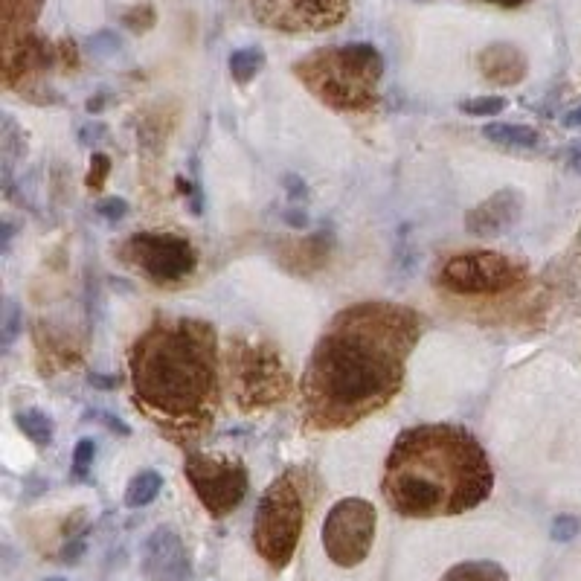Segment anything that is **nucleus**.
<instances>
[{
  "instance_id": "6ab92c4d",
  "label": "nucleus",
  "mask_w": 581,
  "mask_h": 581,
  "mask_svg": "<svg viewBox=\"0 0 581 581\" xmlns=\"http://www.w3.org/2000/svg\"><path fill=\"white\" fill-rule=\"evenodd\" d=\"M160 489H163V477L157 471H152V468H146V471L131 477V483L125 489V506L128 509H143L160 494Z\"/></svg>"
},
{
  "instance_id": "423d86ee",
  "label": "nucleus",
  "mask_w": 581,
  "mask_h": 581,
  "mask_svg": "<svg viewBox=\"0 0 581 581\" xmlns=\"http://www.w3.org/2000/svg\"><path fill=\"white\" fill-rule=\"evenodd\" d=\"M300 471H285L262 494L253 520V544L256 552L274 567L285 570L297 552L303 523H306V500Z\"/></svg>"
},
{
  "instance_id": "2eb2a0df",
  "label": "nucleus",
  "mask_w": 581,
  "mask_h": 581,
  "mask_svg": "<svg viewBox=\"0 0 581 581\" xmlns=\"http://www.w3.org/2000/svg\"><path fill=\"white\" fill-rule=\"evenodd\" d=\"M477 67L483 73V79H489L491 85L500 88H512L526 79V56L520 53L515 44H489L480 56H477Z\"/></svg>"
},
{
  "instance_id": "473e14b6",
  "label": "nucleus",
  "mask_w": 581,
  "mask_h": 581,
  "mask_svg": "<svg viewBox=\"0 0 581 581\" xmlns=\"http://www.w3.org/2000/svg\"><path fill=\"white\" fill-rule=\"evenodd\" d=\"M564 125H567V128H581V108L570 111V114L564 117Z\"/></svg>"
},
{
  "instance_id": "f03ea898",
  "label": "nucleus",
  "mask_w": 581,
  "mask_h": 581,
  "mask_svg": "<svg viewBox=\"0 0 581 581\" xmlns=\"http://www.w3.org/2000/svg\"><path fill=\"white\" fill-rule=\"evenodd\" d=\"M128 369L137 410L166 439L195 445L213 428L221 404L213 323L198 317H157L134 340Z\"/></svg>"
},
{
  "instance_id": "f8f14e48",
  "label": "nucleus",
  "mask_w": 581,
  "mask_h": 581,
  "mask_svg": "<svg viewBox=\"0 0 581 581\" xmlns=\"http://www.w3.org/2000/svg\"><path fill=\"white\" fill-rule=\"evenodd\" d=\"M250 15L276 32H323L349 15V0H247Z\"/></svg>"
},
{
  "instance_id": "aec40b11",
  "label": "nucleus",
  "mask_w": 581,
  "mask_h": 581,
  "mask_svg": "<svg viewBox=\"0 0 581 581\" xmlns=\"http://www.w3.org/2000/svg\"><path fill=\"white\" fill-rule=\"evenodd\" d=\"M230 76L239 82V85H247V82H253L259 73H262V67H265V53L259 50V47H242V50H236L233 56H230Z\"/></svg>"
},
{
  "instance_id": "20e7f679",
  "label": "nucleus",
  "mask_w": 581,
  "mask_h": 581,
  "mask_svg": "<svg viewBox=\"0 0 581 581\" xmlns=\"http://www.w3.org/2000/svg\"><path fill=\"white\" fill-rule=\"evenodd\" d=\"M294 76L323 105L346 114H361L378 105L384 59L372 44L323 47L294 64Z\"/></svg>"
},
{
  "instance_id": "72a5a7b5",
  "label": "nucleus",
  "mask_w": 581,
  "mask_h": 581,
  "mask_svg": "<svg viewBox=\"0 0 581 581\" xmlns=\"http://www.w3.org/2000/svg\"><path fill=\"white\" fill-rule=\"evenodd\" d=\"M47 581H67V579H47Z\"/></svg>"
},
{
  "instance_id": "0eeeda50",
  "label": "nucleus",
  "mask_w": 581,
  "mask_h": 581,
  "mask_svg": "<svg viewBox=\"0 0 581 581\" xmlns=\"http://www.w3.org/2000/svg\"><path fill=\"white\" fill-rule=\"evenodd\" d=\"M3 21V85L24 91L41 79L53 64H59V47L35 35L44 0H0Z\"/></svg>"
},
{
  "instance_id": "6e6552de",
  "label": "nucleus",
  "mask_w": 581,
  "mask_h": 581,
  "mask_svg": "<svg viewBox=\"0 0 581 581\" xmlns=\"http://www.w3.org/2000/svg\"><path fill=\"white\" fill-rule=\"evenodd\" d=\"M523 279H526V265L491 250L457 253L439 268V285L448 288L451 294H465V297L503 294L518 288Z\"/></svg>"
},
{
  "instance_id": "9d476101",
  "label": "nucleus",
  "mask_w": 581,
  "mask_h": 581,
  "mask_svg": "<svg viewBox=\"0 0 581 581\" xmlns=\"http://www.w3.org/2000/svg\"><path fill=\"white\" fill-rule=\"evenodd\" d=\"M375 526H378V515L369 500L361 497L337 500L323 523V550L343 570L358 567L361 561H367L372 550Z\"/></svg>"
},
{
  "instance_id": "a878e982",
  "label": "nucleus",
  "mask_w": 581,
  "mask_h": 581,
  "mask_svg": "<svg viewBox=\"0 0 581 581\" xmlns=\"http://www.w3.org/2000/svg\"><path fill=\"white\" fill-rule=\"evenodd\" d=\"M108 172H111V160H108L105 154H93L91 172H88V186H91V189H102L105 178H108Z\"/></svg>"
},
{
  "instance_id": "9b49d317",
  "label": "nucleus",
  "mask_w": 581,
  "mask_h": 581,
  "mask_svg": "<svg viewBox=\"0 0 581 581\" xmlns=\"http://www.w3.org/2000/svg\"><path fill=\"white\" fill-rule=\"evenodd\" d=\"M123 256L157 285H175L195 274L198 253L184 236L172 233H134L123 247Z\"/></svg>"
},
{
  "instance_id": "7c9ffc66",
  "label": "nucleus",
  "mask_w": 581,
  "mask_h": 581,
  "mask_svg": "<svg viewBox=\"0 0 581 581\" xmlns=\"http://www.w3.org/2000/svg\"><path fill=\"white\" fill-rule=\"evenodd\" d=\"M285 221L291 224V227H306V213H300V210H291V213L285 215Z\"/></svg>"
},
{
  "instance_id": "dca6fc26",
  "label": "nucleus",
  "mask_w": 581,
  "mask_h": 581,
  "mask_svg": "<svg viewBox=\"0 0 581 581\" xmlns=\"http://www.w3.org/2000/svg\"><path fill=\"white\" fill-rule=\"evenodd\" d=\"M332 250V236L329 233H314L308 239H294L279 250V262L282 268L294 271V274H311L317 268L326 265Z\"/></svg>"
},
{
  "instance_id": "f257e3e1",
  "label": "nucleus",
  "mask_w": 581,
  "mask_h": 581,
  "mask_svg": "<svg viewBox=\"0 0 581 581\" xmlns=\"http://www.w3.org/2000/svg\"><path fill=\"white\" fill-rule=\"evenodd\" d=\"M422 317L396 303L343 308L320 335L303 375V416L314 430L358 425L401 393Z\"/></svg>"
},
{
  "instance_id": "c85d7f7f",
  "label": "nucleus",
  "mask_w": 581,
  "mask_h": 581,
  "mask_svg": "<svg viewBox=\"0 0 581 581\" xmlns=\"http://www.w3.org/2000/svg\"><path fill=\"white\" fill-rule=\"evenodd\" d=\"M91 384L93 387H99V390H114L120 381H117L114 375H91Z\"/></svg>"
},
{
  "instance_id": "4be33fe9",
  "label": "nucleus",
  "mask_w": 581,
  "mask_h": 581,
  "mask_svg": "<svg viewBox=\"0 0 581 581\" xmlns=\"http://www.w3.org/2000/svg\"><path fill=\"white\" fill-rule=\"evenodd\" d=\"M157 24V12H154L152 3H134L128 12L123 15V27L131 32H149Z\"/></svg>"
},
{
  "instance_id": "c756f323",
  "label": "nucleus",
  "mask_w": 581,
  "mask_h": 581,
  "mask_svg": "<svg viewBox=\"0 0 581 581\" xmlns=\"http://www.w3.org/2000/svg\"><path fill=\"white\" fill-rule=\"evenodd\" d=\"M471 3H489V6H500V9H518L529 0H471Z\"/></svg>"
},
{
  "instance_id": "a211bd4d",
  "label": "nucleus",
  "mask_w": 581,
  "mask_h": 581,
  "mask_svg": "<svg viewBox=\"0 0 581 581\" xmlns=\"http://www.w3.org/2000/svg\"><path fill=\"white\" fill-rule=\"evenodd\" d=\"M439 581H509V573L497 561H462Z\"/></svg>"
},
{
  "instance_id": "cd10ccee",
  "label": "nucleus",
  "mask_w": 581,
  "mask_h": 581,
  "mask_svg": "<svg viewBox=\"0 0 581 581\" xmlns=\"http://www.w3.org/2000/svg\"><path fill=\"white\" fill-rule=\"evenodd\" d=\"M18 335V308L12 306H6V326H3V340L6 343H12V337Z\"/></svg>"
},
{
  "instance_id": "2f4dec72",
  "label": "nucleus",
  "mask_w": 581,
  "mask_h": 581,
  "mask_svg": "<svg viewBox=\"0 0 581 581\" xmlns=\"http://www.w3.org/2000/svg\"><path fill=\"white\" fill-rule=\"evenodd\" d=\"M570 166L581 175V143H576V146L570 149Z\"/></svg>"
},
{
  "instance_id": "393cba45",
  "label": "nucleus",
  "mask_w": 581,
  "mask_h": 581,
  "mask_svg": "<svg viewBox=\"0 0 581 581\" xmlns=\"http://www.w3.org/2000/svg\"><path fill=\"white\" fill-rule=\"evenodd\" d=\"M579 532H581V523H579V518H573V515H558L555 523H552V541L567 544V541H573Z\"/></svg>"
},
{
  "instance_id": "b1692460",
  "label": "nucleus",
  "mask_w": 581,
  "mask_h": 581,
  "mask_svg": "<svg viewBox=\"0 0 581 581\" xmlns=\"http://www.w3.org/2000/svg\"><path fill=\"white\" fill-rule=\"evenodd\" d=\"M93 457H96V442L93 439H79L76 442V451H73V471L76 477H85L88 468L93 465Z\"/></svg>"
},
{
  "instance_id": "5701e85b",
  "label": "nucleus",
  "mask_w": 581,
  "mask_h": 581,
  "mask_svg": "<svg viewBox=\"0 0 581 581\" xmlns=\"http://www.w3.org/2000/svg\"><path fill=\"white\" fill-rule=\"evenodd\" d=\"M462 114H471V117H497L506 111V99L503 96H477V99H468L459 105Z\"/></svg>"
},
{
  "instance_id": "412c9836",
  "label": "nucleus",
  "mask_w": 581,
  "mask_h": 581,
  "mask_svg": "<svg viewBox=\"0 0 581 581\" xmlns=\"http://www.w3.org/2000/svg\"><path fill=\"white\" fill-rule=\"evenodd\" d=\"M18 428L24 430V436H30L38 448H47L53 442V419L41 410H21L15 416Z\"/></svg>"
},
{
  "instance_id": "f3484780",
  "label": "nucleus",
  "mask_w": 581,
  "mask_h": 581,
  "mask_svg": "<svg viewBox=\"0 0 581 581\" xmlns=\"http://www.w3.org/2000/svg\"><path fill=\"white\" fill-rule=\"evenodd\" d=\"M483 137L491 140L494 146H503V149H535L541 143V134L529 125L491 123L483 128Z\"/></svg>"
},
{
  "instance_id": "7ed1b4c3",
  "label": "nucleus",
  "mask_w": 581,
  "mask_h": 581,
  "mask_svg": "<svg viewBox=\"0 0 581 581\" xmlns=\"http://www.w3.org/2000/svg\"><path fill=\"white\" fill-rule=\"evenodd\" d=\"M494 489L489 454L457 425H416L396 439L384 468V500L401 518H451Z\"/></svg>"
},
{
  "instance_id": "39448f33",
  "label": "nucleus",
  "mask_w": 581,
  "mask_h": 581,
  "mask_svg": "<svg viewBox=\"0 0 581 581\" xmlns=\"http://www.w3.org/2000/svg\"><path fill=\"white\" fill-rule=\"evenodd\" d=\"M227 372H230V390L236 404L253 413L262 407L282 404L291 396V372L282 361V352L268 337L236 335L230 337L227 349Z\"/></svg>"
},
{
  "instance_id": "ddd939ff",
  "label": "nucleus",
  "mask_w": 581,
  "mask_h": 581,
  "mask_svg": "<svg viewBox=\"0 0 581 581\" xmlns=\"http://www.w3.org/2000/svg\"><path fill=\"white\" fill-rule=\"evenodd\" d=\"M143 573L152 581H189L192 564L184 541L175 529L160 526L154 529L143 547Z\"/></svg>"
},
{
  "instance_id": "bb28decb",
  "label": "nucleus",
  "mask_w": 581,
  "mask_h": 581,
  "mask_svg": "<svg viewBox=\"0 0 581 581\" xmlns=\"http://www.w3.org/2000/svg\"><path fill=\"white\" fill-rule=\"evenodd\" d=\"M96 213L102 215V218H108V221H120L128 215V204H125V198H105V201H99L96 204Z\"/></svg>"
},
{
  "instance_id": "4468645a",
  "label": "nucleus",
  "mask_w": 581,
  "mask_h": 581,
  "mask_svg": "<svg viewBox=\"0 0 581 581\" xmlns=\"http://www.w3.org/2000/svg\"><path fill=\"white\" fill-rule=\"evenodd\" d=\"M523 213V195L518 189H497L486 201H480L471 213L465 215V230L471 236L494 239L518 224Z\"/></svg>"
},
{
  "instance_id": "1a4fd4ad",
  "label": "nucleus",
  "mask_w": 581,
  "mask_h": 581,
  "mask_svg": "<svg viewBox=\"0 0 581 581\" xmlns=\"http://www.w3.org/2000/svg\"><path fill=\"white\" fill-rule=\"evenodd\" d=\"M184 474L195 489L201 506L213 518H227L242 506L247 494V468L242 459L224 454L189 451L184 459Z\"/></svg>"
}]
</instances>
